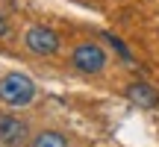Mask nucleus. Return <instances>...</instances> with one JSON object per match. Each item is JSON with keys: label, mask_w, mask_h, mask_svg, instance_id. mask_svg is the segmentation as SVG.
<instances>
[{"label": "nucleus", "mask_w": 159, "mask_h": 147, "mask_svg": "<svg viewBox=\"0 0 159 147\" xmlns=\"http://www.w3.org/2000/svg\"><path fill=\"white\" fill-rule=\"evenodd\" d=\"M71 62H74V68L83 71V74H100L103 68H106V50H103L100 44H94V41H83V44L74 47Z\"/></svg>", "instance_id": "2"}, {"label": "nucleus", "mask_w": 159, "mask_h": 147, "mask_svg": "<svg viewBox=\"0 0 159 147\" xmlns=\"http://www.w3.org/2000/svg\"><path fill=\"white\" fill-rule=\"evenodd\" d=\"M30 147H68V141H65V136H59V132L44 130V132H39V136L33 138Z\"/></svg>", "instance_id": "6"}, {"label": "nucleus", "mask_w": 159, "mask_h": 147, "mask_svg": "<svg viewBox=\"0 0 159 147\" xmlns=\"http://www.w3.org/2000/svg\"><path fill=\"white\" fill-rule=\"evenodd\" d=\"M6 29H9V27H6V18L0 15V35H6Z\"/></svg>", "instance_id": "8"}, {"label": "nucleus", "mask_w": 159, "mask_h": 147, "mask_svg": "<svg viewBox=\"0 0 159 147\" xmlns=\"http://www.w3.org/2000/svg\"><path fill=\"white\" fill-rule=\"evenodd\" d=\"M127 100L136 103L139 109H156L159 106V91L148 82H130L127 85Z\"/></svg>", "instance_id": "4"}, {"label": "nucleus", "mask_w": 159, "mask_h": 147, "mask_svg": "<svg viewBox=\"0 0 159 147\" xmlns=\"http://www.w3.org/2000/svg\"><path fill=\"white\" fill-rule=\"evenodd\" d=\"M35 97V82L21 71H12L6 77H0V100L6 106H27Z\"/></svg>", "instance_id": "1"}, {"label": "nucleus", "mask_w": 159, "mask_h": 147, "mask_svg": "<svg viewBox=\"0 0 159 147\" xmlns=\"http://www.w3.org/2000/svg\"><path fill=\"white\" fill-rule=\"evenodd\" d=\"M24 44L33 53H39V56H53L59 50V35L50 27H44V24H35V27H30L24 33Z\"/></svg>", "instance_id": "3"}, {"label": "nucleus", "mask_w": 159, "mask_h": 147, "mask_svg": "<svg viewBox=\"0 0 159 147\" xmlns=\"http://www.w3.org/2000/svg\"><path fill=\"white\" fill-rule=\"evenodd\" d=\"M27 138V124L24 121H18V118H0V144L3 147H18Z\"/></svg>", "instance_id": "5"}, {"label": "nucleus", "mask_w": 159, "mask_h": 147, "mask_svg": "<svg viewBox=\"0 0 159 147\" xmlns=\"http://www.w3.org/2000/svg\"><path fill=\"white\" fill-rule=\"evenodd\" d=\"M103 38H106V41H109V44H112V47H115V50H118V53H121V56H124V59H127V62H133V53H130V50H127V44H124V41H121V38H118V35H103Z\"/></svg>", "instance_id": "7"}]
</instances>
